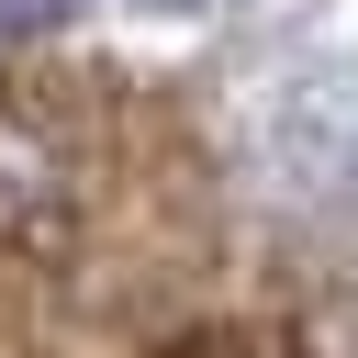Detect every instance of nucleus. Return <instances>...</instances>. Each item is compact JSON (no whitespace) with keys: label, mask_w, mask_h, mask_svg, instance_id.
<instances>
[{"label":"nucleus","mask_w":358,"mask_h":358,"mask_svg":"<svg viewBox=\"0 0 358 358\" xmlns=\"http://www.w3.org/2000/svg\"><path fill=\"white\" fill-rule=\"evenodd\" d=\"M291 123L313 134V157H347V168H358V67H336V78H313V90L291 101Z\"/></svg>","instance_id":"nucleus-1"},{"label":"nucleus","mask_w":358,"mask_h":358,"mask_svg":"<svg viewBox=\"0 0 358 358\" xmlns=\"http://www.w3.org/2000/svg\"><path fill=\"white\" fill-rule=\"evenodd\" d=\"M157 11H224V0H157Z\"/></svg>","instance_id":"nucleus-2"}]
</instances>
